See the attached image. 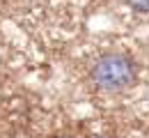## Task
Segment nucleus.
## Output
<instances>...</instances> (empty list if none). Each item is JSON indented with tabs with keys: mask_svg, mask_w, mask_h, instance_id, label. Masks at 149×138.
<instances>
[{
	"mask_svg": "<svg viewBox=\"0 0 149 138\" xmlns=\"http://www.w3.org/2000/svg\"><path fill=\"white\" fill-rule=\"evenodd\" d=\"M126 2H129L135 12H140V14H147L149 12V0H126Z\"/></svg>",
	"mask_w": 149,
	"mask_h": 138,
	"instance_id": "f03ea898",
	"label": "nucleus"
},
{
	"mask_svg": "<svg viewBox=\"0 0 149 138\" xmlns=\"http://www.w3.org/2000/svg\"><path fill=\"white\" fill-rule=\"evenodd\" d=\"M90 76L99 90L119 92L135 81V62L126 53H103L94 60Z\"/></svg>",
	"mask_w": 149,
	"mask_h": 138,
	"instance_id": "f257e3e1",
	"label": "nucleus"
}]
</instances>
